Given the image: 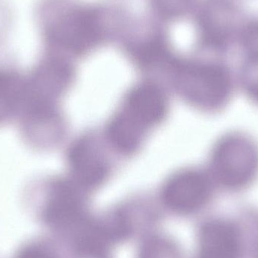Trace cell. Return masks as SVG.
<instances>
[{"label":"cell","mask_w":258,"mask_h":258,"mask_svg":"<svg viewBox=\"0 0 258 258\" xmlns=\"http://www.w3.org/2000/svg\"><path fill=\"white\" fill-rule=\"evenodd\" d=\"M69 162L74 182L89 192L101 186L110 175L108 159L96 137L80 136L70 150Z\"/></svg>","instance_id":"cell-6"},{"label":"cell","mask_w":258,"mask_h":258,"mask_svg":"<svg viewBox=\"0 0 258 258\" xmlns=\"http://www.w3.org/2000/svg\"><path fill=\"white\" fill-rule=\"evenodd\" d=\"M147 133L119 110L107 125L106 138L116 152L131 156L142 147Z\"/></svg>","instance_id":"cell-9"},{"label":"cell","mask_w":258,"mask_h":258,"mask_svg":"<svg viewBox=\"0 0 258 258\" xmlns=\"http://www.w3.org/2000/svg\"><path fill=\"white\" fill-rule=\"evenodd\" d=\"M194 14L199 46L215 52L239 43L248 21L237 0H200Z\"/></svg>","instance_id":"cell-3"},{"label":"cell","mask_w":258,"mask_h":258,"mask_svg":"<svg viewBox=\"0 0 258 258\" xmlns=\"http://www.w3.org/2000/svg\"><path fill=\"white\" fill-rule=\"evenodd\" d=\"M212 194V180L200 170L187 168L172 174L164 184L161 200L164 206L179 215L203 209Z\"/></svg>","instance_id":"cell-5"},{"label":"cell","mask_w":258,"mask_h":258,"mask_svg":"<svg viewBox=\"0 0 258 258\" xmlns=\"http://www.w3.org/2000/svg\"><path fill=\"white\" fill-rule=\"evenodd\" d=\"M137 258H183L175 241L164 235H150L141 242Z\"/></svg>","instance_id":"cell-12"},{"label":"cell","mask_w":258,"mask_h":258,"mask_svg":"<svg viewBox=\"0 0 258 258\" xmlns=\"http://www.w3.org/2000/svg\"><path fill=\"white\" fill-rule=\"evenodd\" d=\"M132 20L127 11L107 3L62 0L54 33L70 54L84 57L116 39H121Z\"/></svg>","instance_id":"cell-1"},{"label":"cell","mask_w":258,"mask_h":258,"mask_svg":"<svg viewBox=\"0 0 258 258\" xmlns=\"http://www.w3.org/2000/svg\"><path fill=\"white\" fill-rule=\"evenodd\" d=\"M120 110L148 132L162 123L166 117L168 98L158 85L144 82L129 90Z\"/></svg>","instance_id":"cell-7"},{"label":"cell","mask_w":258,"mask_h":258,"mask_svg":"<svg viewBox=\"0 0 258 258\" xmlns=\"http://www.w3.org/2000/svg\"><path fill=\"white\" fill-rule=\"evenodd\" d=\"M156 19L169 23L180 21L194 12L198 0H148Z\"/></svg>","instance_id":"cell-11"},{"label":"cell","mask_w":258,"mask_h":258,"mask_svg":"<svg viewBox=\"0 0 258 258\" xmlns=\"http://www.w3.org/2000/svg\"><path fill=\"white\" fill-rule=\"evenodd\" d=\"M241 254L240 237L234 226L220 220L202 226L195 258H241Z\"/></svg>","instance_id":"cell-8"},{"label":"cell","mask_w":258,"mask_h":258,"mask_svg":"<svg viewBox=\"0 0 258 258\" xmlns=\"http://www.w3.org/2000/svg\"><path fill=\"white\" fill-rule=\"evenodd\" d=\"M166 72L177 94L198 110L216 111L231 96V77L221 63L176 55Z\"/></svg>","instance_id":"cell-2"},{"label":"cell","mask_w":258,"mask_h":258,"mask_svg":"<svg viewBox=\"0 0 258 258\" xmlns=\"http://www.w3.org/2000/svg\"><path fill=\"white\" fill-rule=\"evenodd\" d=\"M71 248L72 258H111V248L99 244H80Z\"/></svg>","instance_id":"cell-13"},{"label":"cell","mask_w":258,"mask_h":258,"mask_svg":"<svg viewBox=\"0 0 258 258\" xmlns=\"http://www.w3.org/2000/svg\"><path fill=\"white\" fill-rule=\"evenodd\" d=\"M211 171L214 180L227 189L248 186L258 175L257 144L240 134L224 136L212 152Z\"/></svg>","instance_id":"cell-4"},{"label":"cell","mask_w":258,"mask_h":258,"mask_svg":"<svg viewBox=\"0 0 258 258\" xmlns=\"http://www.w3.org/2000/svg\"><path fill=\"white\" fill-rule=\"evenodd\" d=\"M239 44L246 51L242 70V84L250 98L258 103V19H249Z\"/></svg>","instance_id":"cell-10"}]
</instances>
